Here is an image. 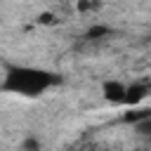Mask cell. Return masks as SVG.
<instances>
[{"mask_svg": "<svg viewBox=\"0 0 151 151\" xmlns=\"http://www.w3.org/2000/svg\"><path fill=\"white\" fill-rule=\"evenodd\" d=\"M21 149H40V142H38L35 137H28V139H24Z\"/></svg>", "mask_w": 151, "mask_h": 151, "instance_id": "cell-7", "label": "cell"}, {"mask_svg": "<svg viewBox=\"0 0 151 151\" xmlns=\"http://www.w3.org/2000/svg\"><path fill=\"white\" fill-rule=\"evenodd\" d=\"M59 83H61V76L52 73L47 68L24 66V64H7L5 66V78H2V92L19 94V97H40Z\"/></svg>", "mask_w": 151, "mask_h": 151, "instance_id": "cell-1", "label": "cell"}, {"mask_svg": "<svg viewBox=\"0 0 151 151\" xmlns=\"http://www.w3.org/2000/svg\"><path fill=\"white\" fill-rule=\"evenodd\" d=\"M111 33V28L109 26H101V24H97V26H92V28H87V33H85V38H90V40H94V38H101V35H109Z\"/></svg>", "mask_w": 151, "mask_h": 151, "instance_id": "cell-4", "label": "cell"}, {"mask_svg": "<svg viewBox=\"0 0 151 151\" xmlns=\"http://www.w3.org/2000/svg\"><path fill=\"white\" fill-rule=\"evenodd\" d=\"M97 7H99V2H94V0H78L80 12H90V9H97Z\"/></svg>", "mask_w": 151, "mask_h": 151, "instance_id": "cell-6", "label": "cell"}, {"mask_svg": "<svg viewBox=\"0 0 151 151\" xmlns=\"http://www.w3.org/2000/svg\"><path fill=\"white\" fill-rule=\"evenodd\" d=\"M151 94V85L149 83H134V85H127V99H125V106H137L142 99H146Z\"/></svg>", "mask_w": 151, "mask_h": 151, "instance_id": "cell-3", "label": "cell"}, {"mask_svg": "<svg viewBox=\"0 0 151 151\" xmlns=\"http://www.w3.org/2000/svg\"><path fill=\"white\" fill-rule=\"evenodd\" d=\"M101 94L109 104H125L127 99V85L120 83V80H104L101 83Z\"/></svg>", "mask_w": 151, "mask_h": 151, "instance_id": "cell-2", "label": "cell"}, {"mask_svg": "<svg viewBox=\"0 0 151 151\" xmlns=\"http://www.w3.org/2000/svg\"><path fill=\"white\" fill-rule=\"evenodd\" d=\"M134 127H137L139 132H144V134H151V116H146L144 120H139V123H134Z\"/></svg>", "mask_w": 151, "mask_h": 151, "instance_id": "cell-5", "label": "cell"}, {"mask_svg": "<svg viewBox=\"0 0 151 151\" xmlns=\"http://www.w3.org/2000/svg\"><path fill=\"white\" fill-rule=\"evenodd\" d=\"M149 85H151V83H149Z\"/></svg>", "mask_w": 151, "mask_h": 151, "instance_id": "cell-8", "label": "cell"}]
</instances>
